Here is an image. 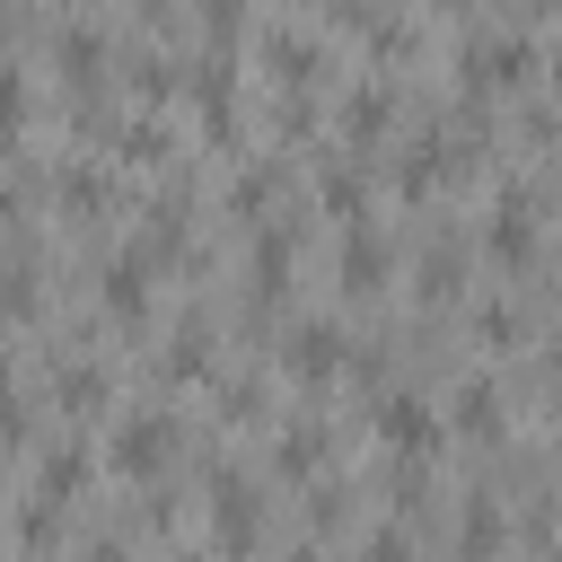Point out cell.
<instances>
[{
  "label": "cell",
  "instance_id": "44dd1931",
  "mask_svg": "<svg viewBox=\"0 0 562 562\" xmlns=\"http://www.w3.org/2000/svg\"><path fill=\"white\" fill-rule=\"evenodd\" d=\"M53 527H61V501H44V492H35V501L18 509V536H26V544H53Z\"/></svg>",
  "mask_w": 562,
  "mask_h": 562
},
{
  "label": "cell",
  "instance_id": "603a6c76",
  "mask_svg": "<svg viewBox=\"0 0 562 562\" xmlns=\"http://www.w3.org/2000/svg\"><path fill=\"white\" fill-rule=\"evenodd\" d=\"M132 88H140V97H167V61L140 53V61H132Z\"/></svg>",
  "mask_w": 562,
  "mask_h": 562
},
{
  "label": "cell",
  "instance_id": "5b68a950",
  "mask_svg": "<svg viewBox=\"0 0 562 562\" xmlns=\"http://www.w3.org/2000/svg\"><path fill=\"white\" fill-rule=\"evenodd\" d=\"M167 457H176V422L167 413H123L114 422V465L123 474H158Z\"/></svg>",
  "mask_w": 562,
  "mask_h": 562
},
{
  "label": "cell",
  "instance_id": "30bf717a",
  "mask_svg": "<svg viewBox=\"0 0 562 562\" xmlns=\"http://www.w3.org/2000/svg\"><path fill=\"white\" fill-rule=\"evenodd\" d=\"M263 61H272V79H281L290 97H307V79H316V44H307V35L272 26V35H263Z\"/></svg>",
  "mask_w": 562,
  "mask_h": 562
},
{
  "label": "cell",
  "instance_id": "d6986e66",
  "mask_svg": "<svg viewBox=\"0 0 562 562\" xmlns=\"http://www.w3.org/2000/svg\"><path fill=\"white\" fill-rule=\"evenodd\" d=\"M18 105H26V79H18V61L0 53V149L18 140Z\"/></svg>",
  "mask_w": 562,
  "mask_h": 562
},
{
  "label": "cell",
  "instance_id": "7c38bea8",
  "mask_svg": "<svg viewBox=\"0 0 562 562\" xmlns=\"http://www.w3.org/2000/svg\"><path fill=\"white\" fill-rule=\"evenodd\" d=\"M97 61H105V35H97L88 18H79V26H61V79H70L79 97L97 88Z\"/></svg>",
  "mask_w": 562,
  "mask_h": 562
},
{
  "label": "cell",
  "instance_id": "484cf974",
  "mask_svg": "<svg viewBox=\"0 0 562 562\" xmlns=\"http://www.w3.org/2000/svg\"><path fill=\"white\" fill-rule=\"evenodd\" d=\"M553 422H562V386H553Z\"/></svg>",
  "mask_w": 562,
  "mask_h": 562
},
{
  "label": "cell",
  "instance_id": "9a60e30c",
  "mask_svg": "<svg viewBox=\"0 0 562 562\" xmlns=\"http://www.w3.org/2000/svg\"><path fill=\"white\" fill-rule=\"evenodd\" d=\"M272 465H281V474H316V465H325V430H316V422H299V430L272 448Z\"/></svg>",
  "mask_w": 562,
  "mask_h": 562
},
{
  "label": "cell",
  "instance_id": "7a4b0ae2",
  "mask_svg": "<svg viewBox=\"0 0 562 562\" xmlns=\"http://www.w3.org/2000/svg\"><path fill=\"white\" fill-rule=\"evenodd\" d=\"M351 369V334L334 325V316H299L290 325V378L299 386H325V378H342Z\"/></svg>",
  "mask_w": 562,
  "mask_h": 562
},
{
  "label": "cell",
  "instance_id": "8992f818",
  "mask_svg": "<svg viewBox=\"0 0 562 562\" xmlns=\"http://www.w3.org/2000/svg\"><path fill=\"white\" fill-rule=\"evenodd\" d=\"M149 272H158V255H149V246H123V255L105 263V307H114V316H149Z\"/></svg>",
  "mask_w": 562,
  "mask_h": 562
},
{
  "label": "cell",
  "instance_id": "8fae6325",
  "mask_svg": "<svg viewBox=\"0 0 562 562\" xmlns=\"http://www.w3.org/2000/svg\"><path fill=\"white\" fill-rule=\"evenodd\" d=\"M386 123H395V88H386V79H360V88L342 97V132H351V140H378Z\"/></svg>",
  "mask_w": 562,
  "mask_h": 562
},
{
  "label": "cell",
  "instance_id": "4fadbf2b",
  "mask_svg": "<svg viewBox=\"0 0 562 562\" xmlns=\"http://www.w3.org/2000/svg\"><path fill=\"white\" fill-rule=\"evenodd\" d=\"M457 544H465V562H483V544H501V509H492L483 492H465V509H457Z\"/></svg>",
  "mask_w": 562,
  "mask_h": 562
},
{
  "label": "cell",
  "instance_id": "ffe728a7",
  "mask_svg": "<svg viewBox=\"0 0 562 562\" xmlns=\"http://www.w3.org/2000/svg\"><path fill=\"white\" fill-rule=\"evenodd\" d=\"M61 202H79V211H105V176H97V167H61Z\"/></svg>",
  "mask_w": 562,
  "mask_h": 562
},
{
  "label": "cell",
  "instance_id": "277c9868",
  "mask_svg": "<svg viewBox=\"0 0 562 562\" xmlns=\"http://www.w3.org/2000/svg\"><path fill=\"white\" fill-rule=\"evenodd\" d=\"M378 439H386L395 457H430V448H439V404L413 395V386L378 395Z\"/></svg>",
  "mask_w": 562,
  "mask_h": 562
},
{
  "label": "cell",
  "instance_id": "4316f807",
  "mask_svg": "<svg viewBox=\"0 0 562 562\" xmlns=\"http://www.w3.org/2000/svg\"><path fill=\"white\" fill-rule=\"evenodd\" d=\"M553 88H562V53H553Z\"/></svg>",
  "mask_w": 562,
  "mask_h": 562
},
{
  "label": "cell",
  "instance_id": "5bb4252c",
  "mask_svg": "<svg viewBox=\"0 0 562 562\" xmlns=\"http://www.w3.org/2000/svg\"><path fill=\"white\" fill-rule=\"evenodd\" d=\"M79 483H88V448H53V457H44V501H61V509H70V501H79Z\"/></svg>",
  "mask_w": 562,
  "mask_h": 562
},
{
  "label": "cell",
  "instance_id": "d4e9b609",
  "mask_svg": "<svg viewBox=\"0 0 562 562\" xmlns=\"http://www.w3.org/2000/svg\"><path fill=\"white\" fill-rule=\"evenodd\" d=\"M290 562H316V544H299V553H290Z\"/></svg>",
  "mask_w": 562,
  "mask_h": 562
},
{
  "label": "cell",
  "instance_id": "2e32d148",
  "mask_svg": "<svg viewBox=\"0 0 562 562\" xmlns=\"http://www.w3.org/2000/svg\"><path fill=\"white\" fill-rule=\"evenodd\" d=\"M202 351H211V334H202V316H184L167 342V378H202Z\"/></svg>",
  "mask_w": 562,
  "mask_h": 562
},
{
  "label": "cell",
  "instance_id": "f1b7e54d",
  "mask_svg": "<svg viewBox=\"0 0 562 562\" xmlns=\"http://www.w3.org/2000/svg\"><path fill=\"white\" fill-rule=\"evenodd\" d=\"M176 562H202V553H176Z\"/></svg>",
  "mask_w": 562,
  "mask_h": 562
},
{
  "label": "cell",
  "instance_id": "f546056e",
  "mask_svg": "<svg viewBox=\"0 0 562 562\" xmlns=\"http://www.w3.org/2000/svg\"><path fill=\"white\" fill-rule=\"evenodd\" d=\"M0 26H9V0H0Z\"/></svg>",
  "mask_w": 562,
  "mask_h": 562
},
{
  "label": "cell",
  "instance_id": "9c48e42d",
  "mask_svg": "<svg viewBox=\"0 0 562 562\" xmlns=\"http://www.w3.org/2000/svg\"><path fill=\"white\" fill-rule=\"evenodd\" d=\"M448 422H457L465 439H501V386H492V378H465V386L448 395Z\"/></svg>",
  "mask_w": 562,
  "mask_h": 562
},
{
  "label": "cell",
  "instance_id": "ba28073f",
  "mask_svg": "<svg viewBox=\"0 0 562 562\" xmlns=\"http://www.w3.org/2000/svg\"><path fill=\"white\" fill-rule=\"evenodd\" d=\"M386 281V237H378V220H351V237H342V290H378Z\"/></svg>",
  "mask_w": 562,
  "mask_h": 562
},
{
  "label": "cell",
  "instance_id": "6da1fadb",
  "mask_svg": "<svg viewBox=\"0 0 562 562\" xmlns=\"http://www.w3.org/2000/svg\"><path fill=\"white\" fill-rule=\"evenodd\" d=\"M211 544H220L228 562H246V553L263 544V492H255V483H246L237 465H228V474L211 483Z\"/></svg>",
  "mask_w": 562,
  "mask_h": 562
},
{
  "label": "cell",
  "instance_id": "52a82bcc",
  "mask_svg": "<svg viewBox=\"0 0 562 562\" xmlns=\"http://www.w3.org/2000/svg\"><path fill=\"white\" fill-rule=\"evenodd\" d=\"M492 255H501V263H536V211H527L518 184H509L501 211H492Z\"/></svg>",
  "mask_w": 562,
  "mask_h": 562
},
{
  "label": "cell",
  "instance_id": "ac0fdd59",
  "mask_svg": "<svg viewBox=\"0 0 562 562\" xmlns=\"http://www.w3.org/2000/svg\"><path fill=\"white\" fill-rule=\"evenodd\" d=\"M360 562H413V536L386 518V527H369V536H360Z\"/></svg>",
  "mask_w": 562,
  "mask_h": 562
},
{
  "label": "cell",
  "instance_id": "7402d4cb",
  "mask_svg": "<svg viewBox=\"0 0 562 562\" xmlns=\"http://www.w3.org/2000/svg\"><path fill=\"white\" fill-rule=\"evenodd\" d=\"M114 149H123V158H158V149H167V132H158V123H123V140H114Z\"/></svg>",
  "mask_w": 562,
  "mask_h": 562
},
{
  "label": "cell",
  "instance_id": "cb8c5ba5",
  "mask_svg": "<svg viewBox=\"0 0 562 562\" xmlns=\"http://www.w3.org/2000/svg\"><path fill=\"white\" fill-rule=\"evenodd\" d=\"M202 26L211 35H237V0H202Z\"/></svg>",
  "mask_w": 562,
  "mask_h": 562
},
{
  "label": "cell",
  "instance_id": "83f0119b",
  "mask_svg": "<svg viewBox=\"0 0 562 562\" xmlns=\"http://www.w3.org/2000/svg\"><path fill=\"white\" fill-rule=\"evenodd\" d=\"M0 386H9V351H0Z\"/></svg>",
  "mask_w": 562,
  "mask_h": 562
},
{
  "label": "cell",
  "instance_id": "3957f363",
  "mask_svg": "<svg viewBox=\"0 0 562 562\" xmlns=\"http://www.w3.org/2000/svg\"><path fill=\"white\" fill-rule=\"evenodd\" d=\"M527 79V35H474L457 53V88L483 97V88H518Z\"/></svg>",
  "mask_w": 562,
  "mask_h": 562
},
{
  "label": "cell",
  "instance_id": "e0dca14e",
  "mask_svg": "<svg viewBox=\"0 0 562 562\" xmlns=\"http://www.w3.org/2000/svg\"><path fill=\"white\" fill-rule=\"evenodd\" d=\"M61 404H79V413H97V404H105V369H97V360H79V369H61Z\"/></svg>",
  "mask_w": 562,
  "mask_h": 562
}]
</instances>
